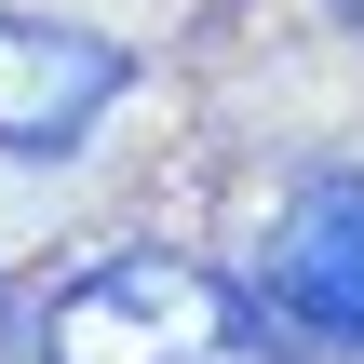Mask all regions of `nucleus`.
<instances>
[{
    "label": "nucleus",
    "instance_id": "2",
    "mask_svg": "<svg viewBox=\"0 0 364 364\" xmlns=\"http://www.w3.org/2000/svg\"><path fill=\"white\" fill-rule=\"evenodd\" d=\"M270 311L324 351H364V176H311L284 216H270V257H257Z\"/></svg>",
    "mask_w": 364,
    "mask_h": 364
},
{
    "label": "nucleus",
    "instance_id": "1",
    "mask_svg": "<svg viewBox=\"0 0 364 364\" xmlns=\"http://www.w3.org/2000/svg\"><path fill=\"white\" fill-rule=\"evenodd\" d=\"M41 364H284L243 284L189 270V257H108L95 284L54 297Z\"/></svg>",
    "mask_w": 364,
    "mask_h": 364
},
{
    "label": "nucleus",
    "instance_id": "4",
    "mask_svg": "<svg viewBox=\"0 0 364 364\" xmlns=\"http://www.w3.org/2000/svg\"><path fill=\"white\" fill-rule=\"evenodd\" d=\"M351 14H364V0H351Z\"/></svg>",
    "mask_w": 364,
    "mask_h": 364
},
{
    "label": "nucleus",
    "instance_id": "3",
    "mask_svg": "<svg viewBox=\"0 0 364 364\" xmlns=\"http://www.w3.org/2000/svg\"><path fill=\"white\" fill-rule=\"evenodd\" d=\"M122 95V41L95 27H54V14H0V149L54 162L95 135V108Z\"/></svg>",
    "mask_w": 364,
    "mask_h": 364
}]
</instances>
